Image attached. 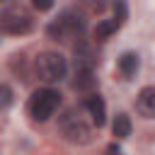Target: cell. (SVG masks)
I'll return each mask as SVG.
<instances>
[{
	"instance_id": "6da1fadb",
	"label": "cell",
	"mask_w": 155,
	"mask_h": 155,
	"mask_svg": "<svg viewBox=\"0 0 155 155\" xmlns=\"http://www.w3.org/2000/svg\"><path fill=\"white\" fill-rule=\"evenodd\" d=\"M34 73L39 75V80L44 82H56V80H63L65 73H68V63L61 53L56 51H44L36 56L34 61Z\"/></svg>"
},
{
	"instance_id": "7a4b0ae2",
	"label": "cell",
	"mask_w": 155,
	"mask_h": 155,
	"mask_svg": "<svg viewBox=\"0 0 155 155\" xmlns=\"http://www.w3.org/2000/svg\"><path fill=\"white\" fill-rule=\"evenodd\" d=\"M58 128H61V133H63V138L65 140H70V143H90V136H92V131H90V126L85 124V119L75 111V109H68L61 119H58Z\"/></svg>"
},
{
	"instance_id": "3957f363",
	"label": "cell",
	"mask_w": 155,
	"mask_h": 155,
	"mask_svg": "<svg viewBox=\"0 0 155 155\" xmlns=\"http://www.w3.org/2000/svg\"><path fill=\"white\" fill-rule=\"evenodd\" d=\"M58 102H61L58 92L46 87V90H36V92L29 97L27 109H29L31 119H36V121H46V119L53 116V111L58 109Z\"/></svg>"
},
{
	"instance_id": "277c9868",
	"label": "cell",
	"mask_w": 155,
	"mask_h": 155,
	"mask_svg": "<svg viewBox=\"0 0 155 155\" xmlns=\"http://www.w3.org/2000/svg\"><path fill=\"white\" fill-rule=\"evenodd\" d=\"M82 27H85L82 17H80L78 12H73V10H68V12H63L56 22L48 24V34H51L53 39L68 41V39H73V36H80Z\"/></svg>"
},
{
	"instance_id": "5b68a950",
	"label": "cell",
	"mask_w": 155,
	"mask_h": 155,
	"mask_svg": "<svg viewBox=\"0 0 155 155\" xmlns=\"http://www.w3.org/2000/svg\"><path fill=\"white\" fill-rule=\"evenodd\" d=\"M0 29L5 34H15V36L27 34L31 29V17L22 10H7L5 15H0Z\"/></svg>"
},
{
	"instance_id": "8992f818",
	"label": "cell",
	"mask_w": 155,
	"mask_h": 155,
	"mask_svg": "<svg viewBox=\"0 0 155 155\" xmlns=\"http://www.w3.org/2000/svg\"><path fill=\"white\" fill-rule=\"evenodd\" d=\"M73 85L78 90H90L94 85V70H92V61L87 53H80L75 58V80Z\"/></svg>"
},
{
	"instance_id": "52a82bcc",
	"label": "cell",
	"mask_w": 155,
	"mask_h": 155,
	"mask_svg": "<svg viewBox=\"0 0 155 155\" xmlns=\"http://www.w3.org/2000/svg\"><path fill=\"white\" fill-rule=\"evenodd\" d=\"M136 109L145 119H155V87H143L136 97Z\"/></svg>"
},
{
	"instance_id": "ba28073f",
	"label": "cell",
	"mask_w": 155,
	"mask_h": 155,
	"mask_svg": "<svg viewBox=\"0 0 155 155\" xmlns=\"http://www.w3.org/2000/svg\"><path fill=\"white\" fill-rule=\"evenodd\" d=\"M85 107H87L94 126H104V121H107V104H104V99L99 94H90L85 99Z\"/></svg>"
},
{
	"instance_id": "9c48e42d",
	"label": "cell",
	"mask_w": 155,
	"mask_h": 155,
	"mask_svg": "<svg viewBox=\"0 0 155 155\" xmlns=\"http://www.w3.org/2000/svg\"><path fill=\"white\" fill-rule=\"evenodd\" d=\"M116 29H119V24H116L114 19H102V22H97V27L92 29V36H94L97 41H107Z\"/></svg>"
},
{
	"instance_id": "30bf717a",
	"label": "cell",
	"mask_w": 155,
	"mask_h": 155,
	"mask_svg": "<svg viewBox=\"0 0 155 155\" xmlns=\"http://www.w3.org/2000/svg\"><path fill=\"white\" fill-rule=\"evenodd\" d=\"M119 70H121V75L124 78H133L136 75V70H138V56L136 53H124L121 58H119Z\"/></svg>"
},
{
	"instance_id": "8fae6325",
	"label": "cell",
	"mask_w": 155,
	"mask_h": 155,
	"mask_svg": "<svg viewBox=\"0 0 155 155\" xmlns=\"http://www.w3.org/2000/svg\"><path fill=\"white\" fill-rule=\"evenodd\" d=\"M111 133H114L116 138L131 136V119H128L126 114H116V116H114V124H111Z\"/></svg>"
},
{
	"instance_id": "7c38bea8",
	"label": "cell",
	"mask_w": 155,
	"mask_h": 155,
	"mask_svg": "<svg viewBox=\"0 0 155 155\" xmlns=\"http://www.w3.org/2000/svg\"><path fill=\"white\" fill-rule=\"evenodd\" d=\"M114 22L119 27L126 22V2L124 0H114Z\"/></svg>"
},
{
	"instance_id": "4fadbf2b",
	"label": "cell",
	"mask_w": 155,
	"mask_h": 155,
	"mask_svg": "<svg viewBox=\"0 0 155 155\" xmlns=\"http://www.w3.org/2000/svg\"><path fill=\"white\" fill-rule=\"evenodd\" d=\"M87 12H102L104 10V0H78Z\"/></svg>"
},
{
	"instance_id": "5bb4252c",
	"label": "cell",
	"mask_w": 155,
	"mask_h": 155,
	"mask_svg": "<svg viewBox=\"0 0 155 155\" xmlns=\"http://www.w3.org/2000/svg\"><path fill=\"white\" fill-rule=\"evenodd\" d=\"M10 104H12V90L7 85H0V109H5Z\"/></svg>"
},
{
	"instance_id": "9a60e30c",
	"label": "cell",
	"mask_w": 155,
	"mask_h": 155,
	"mask_svg": "<svg viewBox=\"0 0 155 155\" xmlns=\"http://www.w3.org/2000/svg\"><path fill=\"white\" fill-rule=\"evenodd\" d=\"M31 5H34L39 12H46V10L53 7V0H31Z\"/></svg>"
},
{
	"instance_id": "2e32d148",
	"label": "cell",
	"mask_w": 155,
	"mask_h": 155,
	"mask_svg": "<svg viewBox=\"0 0 155 155\" xmlns=\"http://www.w3.org/2000/svg\"><path fill=\"white\" fill-rule=\"evenodd\" d=\"M0 2H12V0H0Z\"/></svg>"
}]
</instances>
